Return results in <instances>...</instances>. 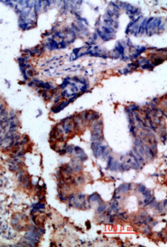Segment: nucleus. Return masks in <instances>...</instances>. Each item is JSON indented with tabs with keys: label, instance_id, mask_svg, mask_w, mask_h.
I'll return each instance as SVG.
<instances>
[{
	"label": "nucleus",
	"instance_id": "nucleus-1",
	"mask_svg": "<svg viewBox=\"0 0 167 247\" xmlns=\"http://www.w3.org/2000/svg\"><path fill=\"white\" fill-rule=\"evenodd\" d=\"M76 180L78 183H84V181H85V178H84L83 176H78L76 178Z\"/></svg>",
	"mask_w": 167,
	"mask_h": 247
}]
</instances>
